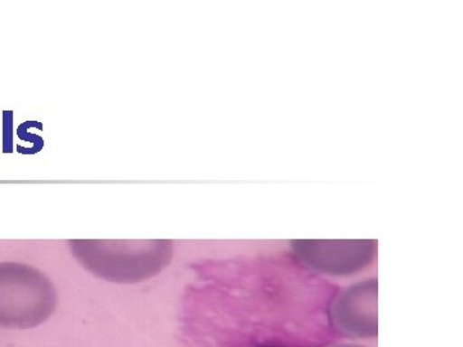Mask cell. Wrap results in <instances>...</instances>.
Listing matches in <instances>:
<instances>
[{
    "label": "cell",
    "instance_id": "5b68a950",
    "mask_svg": "<svg viewBox=\"0 0 463 347\" xmlns=\"http://www.w3.org/2000/svg\"><path fill=\"white\" fill-rule=\"evenodd\" d=\"M14 152V112H3V154Z\"/></svg>",
    "mask_w": 463,
    "mask_h": 347
},
{
    "label": "cell",
    "instance_id": "277c9868",
    "mask_svg": "<svg viewBox=\"0 0 463 347\" xmlns=\"http://www.w3.org/2000/svg\"><path fill=\"white\" fill-rule=\"evenodd\" d=\"M335 327L350 336L376 337L377 279L356 283L341 292L331 310Z\"/></svg>",
    "mask_w": 463,
    "mask_h": 347
},
{
    "label": "cell",
    "instance_id": "3957f363",
    "mask_svg": "<svg viewBox=\"0 0 463 347\" xmlns=\"http://www.w3.org/2000/svg\"><path fill=\"white\" fill-rule=\"evenodd\" d=\"M291 246L307 267L335 277L361 272L373 263L377 251L374 239H297Z\"/></svg>",
    "mask_w": 463,
    "mask_h": 347
},
{
    "label": "cell",
    "instance_id": "52a82bcc",
    "mask_svg": "<svg viewBox=\"0 0 463 347\" xmlns=\"http://www.w3.org/2000/svg\"><path fill=\"white\" fill-rule=\"evenodd\" d=\"M334 347H364V346H358V345H340V346H334Z\"/></svg>",
    "mask_w": 463,
    "mask_h": 347
},
{
    "label": "cell",
    "instance_id": "6da1fadb",
    "mask_svg": "<svg viewBox=\"0 0 463 347\" xmlns=\"http://www.w3.org/2000/svg\"><path fill=\"white\" fill-rule=\"evenodd\" d=\"M90 272L111 282L145 281L160 273L173 254L170 240H70Z\"/></svg>",
    "mask_w": 463,
    "mask_h": 347
},
{
    "label": "cell",
    "instance_id": "7a4b0ae2",
    "mask_svg": "<svg viewBox=\"0 0 463 347\" xmlns=\"http://www.w3.org/2000/svg\"><path fill=\"white\" fill-rule=\"evenodd\" d=\"M57 296L53 283L24 264H0V327L27 330L47 321Z\"/></svg>",
    "mask_w": 463,
    "mask_h": 347
},
{
    "label": "cell",
    "instance_id": "8992f818",
    "mask_svg": "<svg viewBox=\"0 0 463 347\" xmlns=\"http://www.w3.org/2000/svg\"><path fill=\"white\" fill-rule=\"evenodd\" d=\"M36 125L41 124H39L38 121H26V123L21 124L17 130L18 138L23 139V141L25 142L33 143V155L38 154L39 151H42L43 145H44V141H43L42 136L27 132V129H29L30 127H36Z\"/></svg>",
    "mask_w": 463,
    "mask_h": 347
}]
</instances>
